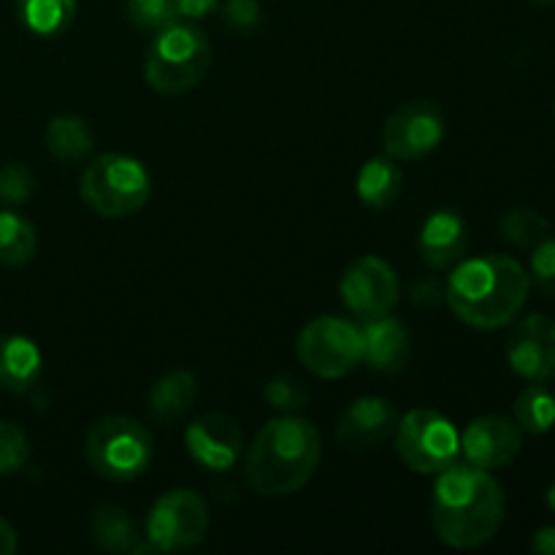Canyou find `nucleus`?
Instances as JSON below:
<instances>
[{
	"instance_id": "nucleus-13",
	"label": "nucleus",
	"mask_w": 555,
	"mask_h": 555,
	"mask_svg": "<svg viewBox=\"0 0 555 555\" xmlns=\"http://www.w3.org/2000/svg\"><path fill=\"white\" fill-rule=\"evenodd\" d=\"M524 450V431L507 415H482L461 434V455L477 469H504Z\"/></svg>"
},
{
	"instance_id": "nucleus-32",
	"label": "nucleus",
	"mask_w": 555,
	"mask_h": 555,
	"mask_svg": "<svg viewBox=\"0 0 555 555\" xmlns=\"http://www.w3.org/2000/svg\"><path fill=\"white\" fill-rule=\"evenodd\" d=\"M529 276L547 298H555V238L547 236L540 247L531 249Z\"/></svg>"
},
{
	"instance_id": "nucleus-16",
	"label": "nucleus",
	"mask_w": 555,
	"mask_h": 555,
	"mask_svg": "<svg viewBox=\"0 0 555 555\" xmlns=\"http://www.w3.org/2000/svg\"><path fill=\"white\" fill-rule=\"evenodd\" d=\"M466 249H469V228L459 211L437 209L423 222L421 236H417V253L428 269H453L466 258Z\"/></svg>"
},
{
	"instance_id": "nucleus-7",
	"label": "nucleus",
	"mask_w": 555,
	"mask_h": 555,
	"mask_svg": "<svg viewBox=\"0 0 555 555\" xmlns=\"http://www.w3.org/2000/svg\"><path fill=\"white\" fill-rule=\"evenodd\" d=\"M396 453L417 475H439L461 455V434L437 410H412L393 431Z\"/></svg>"
},
{
	"instance_id": "nucleus-30",
	"label": "nucleus",
	"mask_w": 555,
	"mask_h": 555,
	"mask_svg": "<svg viewBox=\"0 0 555 555\" xmlns=\"http://www.w3.org/2000/svg\"><path fill=\"white\" fill-rule=\"evenodd\" d=\"M36 190V177L22 163H5L0 166V201L9 206L25 204Z\"/></svg>"
},
{
	"instance_id": "nucleus-17",
	"label": "nucleus",
	"mask_w": 555,
	"mask_h": 555,
	"mask_svg": "<svg viewBox=\"0 0 555 555\" xmlns=\"http://www.w3.org/2000/svg\"><path fill=\"white\" fill-rule=\"evenodd\" d=\"M358 334H361L363 363L374 372L396 374L410 361V331L401 320L390 314L366 318L358 325Z\"/></svg>"
},
{
	"instance_id": "nucleus-29",
	"label": "nucleus",
	"mask_w": 555,
	"mask_h": 555,
	"mask_svg": "<svg viewBox=\"0 0 555 555\" xmlns=\"http://www.w3.org/2000/svg\"><path fill=\"white\" fill-rule=\"evenodd\" d=\"M263 396L269 401V406L287 412V415H293V412L304 410L309 404V388L301 379L293 377V374H276V377H271L266 383Z\"/></svg>"
},
{
	"instance_id": "nucleus-33",
	"label": "nucleus",
	"mask_w": 555,
	"mask_h": 555,
	"mask_svg": "<svg viewBox=\"0 0 555 555\" xmlns=\"http://www.w3.org/2000/svg\"><path fill=\"white\" fill-rule=\"evenodd\" d=\"M220 0H173V9H177V16L184 22H198L204 16L215 14Z\"/></svg>"
},
{
	"instance_id": "nucleus-35",
	"label": "nucleus",
	"mask_w": 555,
	"mask_h": 555,
	"mask_svg": "<svg viewBox=\"0 0 555 555\" xmlns=\"http://www.w3.org/2000/svg\"><path fill=\"white\" fill-rule=\"evenodd\" d=\"M531 551L540 555H555V526H542L531 537Z\"/></svg>"
},
{
	"instance_id": "nucleus-15",
	"label": "nucleus",
	"mask_w": 555,
	"mask_h": 555,
	"mask_svg": "<svg viewBox=\"0 0 555 555\" xmlns=\"http://www.w3.org/2000/svg\"><path fill=\"white\" fill-rule=\"evenodd\" d=\"M396 426H399V412H396L393 401L383 399V396H361L341 415L336 439L352 453H363V450L379 448L385 439L393 437Z\"/></svg>"
},
{
	"instance_id": "nucleus-36",
	"label": "nucleus",
	"mask_w": 555,
	"mask_h": 555,
	"mask_svg": "<svg viewBox=\"0 0 555 555\" xmlns=\"http://www.w3.org/2000/svg\"><path fill=\"white\" fill-rule=\"evenodd\" d=\"M16 547H20V537H16L14 526L0 518V555H14Z\"/></svg>"
},
{
	"instance_id": "nucleus-8",
	"label": "nucleus",
	"mask_w": 555,
	"mask_h": 555,
	"mask_svg": "<svg viewBox=\"0 0 555 555\" xmlns=\"http://www.w3.org/2000/svg\"><path fill=\"white\" fill-rule=\"evenodd\" d=\"M298 361L323 379H339L363 361V347L358 325L350 320L323 314L309 320L296 339Z\"/></svg>"
},
{
	"instance_id": "nucleus-25",
	"label": "nucleus",
	"mask_w": 555,
	"mask_h": 555,
	"mask_svg": "<svg viewBox=\"0 0 555 555\" xmlns=\"http://www.w3.org/2000/svg\"><path fill=\"white\" fill-rule=\"evenodd\" d=\"M38 236L36 228L16 211H0V263L25 266L36 258Z\"/></svg>"
},
{
	"instance_id": "nucleus-19",
	"label": "nucleus",
	"mask_w": 555,
	"mask_h": 555,
	"mask_svg": "<svg viewBox=\"0 0 555 555\" xmlns=\"http://www.w3.org/2000/svg\"><path fill=\"white\" fill-rule=\"evenodd\" d=\"M198 399V379L195 374L177 369L163 374L150 388V417L160 426H173L193 410Z\"/></svg>"
},
{
	"instance_id": "nucleus-11",
	"label": "nucleus",
	"mask_w": 555,
	"mask_h": 555,
	"mask_svg": "<svg viewBox=\"0 0 555 555\" xmlns=\"http://www.w3.org/2000/svg\"><path fill=\"white\" fill-rule=\"evenodd\" d=\"M339 293L347 309L366 320L393 312L401 296V285L390 263L366 255V258H358L356 263L347 266L339 282Z\"/></svg>"
},
{
	"instance_id": "nucleus-28",
	"label": "nucleus",
	"mask_w": 555,
	"mask_h": 555,
	"mask_svg": "<svg viewBox=\"0 0 555 555\" xmlns=\"http://www.w3.org/2000/svg\"><path fill=\"white\" fill-rule=\"evenodd\" d=\"M30 459V439L16 423L0 421V477L16 475Z\"/></svg>"
},
{
	"instance_id": "nucleus-31",
	"label": "nucleus",
	"mask_w": 555,
	"mask_h": 555,
	"mask_svg": "<svg viewBox=\"0 0 555 555\" xmlns=\"http://www.w3.org/2000/svg\"><path fill=\"white\" fill-rule=\"evenodd\" d=\"M222 20L231 30L244 33H258L263 27V9H260L258 0H228L222 5Z\"/></svg>"
},
{
	"instance_id": "nucleus-1",
	"label": "nucleus",
	"mask_w": 555,
	"mask_h": 555,
	"mask_svg": "<svg viewBox=\"0 0 555 555\" xmlns=\"http://www.w3.org/2000/svg\"><path fill=\"white\" fill-rule=\"evenodd\" d=\"M431 524L439 540L459 551L482 547L504 524V491L496 477L472 464L439 472L431 499Z\"/></svg>"
},
{
	"instance_id": "nucleus-4",
	"label": "nucleus",
	"mask_w": 555,
	"mask_h": 555,
	"mask_svg": "<svg viewBox=\"0 0 555 555\" xmlns=\"http://www.w3.org/2000/svg\"><path fill=\"white\" fill-rule=\"evenodd\" d=\"M211 65V43L195 22L177 20L155 33L144 57V79L160 95L193 90Z\"/></svg>"
},
{
	"instance_id": "nucleus-2",
	"label": "nucleus",
	"mask_w": 555,
	"mask_h": 555,
	"mask_svg": "<svg viewBox=\"0 0 555 555\" xmlns=\"http://www.w3.org/2000/svg\"><path fill=\"white\" fill-rule=\"evenodd\" d=\"M531 276L509 255H480L453 266L444 282V301L461 323L496 331L513 323L529 301Z\"/></svg>"
},
{
	"instance_id": "nucleus-37",
	"label": "nucleus",
	"mask_w": 555,
	"mask_h": 555,
	"mask_svg": "<svg viewBox=\"0 0 555 555\" xmlns=\"http://www.w3.org/2000/svg\"><path fill=\"white\" fill-rule=\"evenodd\" d=\"M545 504L555 513V482H551V486H547V491H545Z\"/></svg>"
},
{
	"instance_id": "nucleus-20",
	"label": "nucleus",
	"mask_w": 555,
	"mask_h": 555,
	"mask_svg": "<svg viewBox=\"0 0 555 555\" xmlns=\"http://www.w3.org/2000/svg\"><path fill=\"white\" fill-rule=\"evenodd\" d=\"M92 542H95L98 551L106 553H152L150 542L141 534L135 520L125 513L122 507H114V504H103L92 515Z\"/></svg>"
},
{
	"instance_id": "nucleus-18",
	"label": "nucleus",
	"mask_w": 555,
	"mask_h": 555,
	"mask_svg": "<svg viewBox=\"0 0 555 555\" xmlns=\"http://www.w3.org/2000/svg\"><path fill=\"white\" fill-rule=\"evenodd\" d=\"M43 358L33 339L22 334H0V388L27 393L41 379Z\"/></svg>"
},
{
	"instance_id": "nucleus-10",
	"label": "nucleus",
	"mask_w": 555,
	"mask_h": 555,
	"mask_svg": "<svg viewBox=\"0 0 555 555\" xmlns=\"http://www.w3.org/2000/svg\"><path fill=\"white\" fill-rule=\"evenodd\" d=\"M442 108L434 101L401 103L383 125V146L393 160H421L444 141Z\"/></svg>"
},
{
	"instance_id": "nucleus-23",
	"label": "nucleus",
	"mask_w": 555,
	"mask_h": 555,
	"mask_svg": "<svg viewBox=\"0 0 555 555\" xmlns=\"http://www.w3.org/2000/svg\"><path fill=\"white\" fill-rule=\"evenodd\" d=\"M92 130L76 114H57L47 125V150L60 163H81L92 152Z\"/></svg>"
},
{
	"instance_id": "nucleus-26",
	"label": "nucleus",
	"mask_w": 555,
	"mask_h": 555,
	"mask_svg": "<svg viewBox=\"0 0 555 555\" xmlns=\"http://www.w3.org/2000/svg\"><path fill=\"white\" fill-rule=\"evenodd\" d=\"M499 231L507 244L518 249H534L551 236V220L542 211L529 209V206H518L509 209L499 222Z\"/></svg>"
},
{
	"instance_id": "nucleus-39",
	"label": "nucleus",
	"mask_w": 555,
	"mask_h": 555,
	"mask_svg": "<svg viewBox=\"0 0 555 555\" xmlns=\"http://www.w3.org/2000/svg\"><path fill=\"white\" fill-rule=\"evenodd\" d=\"M553 112H555V106H553Z\"/></svg>"
},
{
	"instance_id": "nucleus-6",
	"label": "nucleus",
	"mask_w": 555,
	"mask_h": 555,
	"mask_svg": "<svg viewBox=\"0 0 555 555\" xmlns=\"http://www.w3.org/2000/svg\"><path fill=\"white\" fill-rule=\"evenodd\" d=\"M85 453L95 475L112 482H130L152 464V434L128 415H108L92 423Z\"/></svg>"
},
{
	"instance_id": "nucleus-34",
	"label": "nucleus",
	"mask_w": 555,
	"mask_h": 555,
	"mask_svg": "<svg viewBox=\"0 0 555 555\" xmlns=\"http://www.w3.org/2000/svg\"><path fill=\"white\" fill-rule=\"evenodd\" d=\"M412 301L421 304V307H434V304L444 301V285L434 276H426V280H417L415 287H412Z\"/></svg>"
},
{
	"instance_id": "nucleus-27",
	"label": "nucleus",
	"mask_w": 555,
	"mask_h": 555,
	"mask_svg": "<svg viewBox=\"0 0 555 555\" xmlns=\"http://www.w3.org/2000/svg\"><path fill=\"white\" fill-rule=\"evenodd\" d=\"M125 14L141 33H157L179 20L173 0H125Z\"/></svg>"
},
{
	"instance_id": "nucleus-38",
	"label": "nucleus",
	"mask_w": 555,
	"mask_h": 555,
	"mask_svg": "<svg viewBox=\"0 0 555 555\" xmlns=\"http://www.w3.org/2000/svg\"><path fill=\"white\" fill-rule=\"evenodd\" d=\"M531 3H537V5H555V0H531Z\"/></svg>"
},
{
	"instance_id": "nucleus-21",
	"label": "nucleus",
	"mask_w": 555,
	"mask_h": 555,
	"mask_svg": "<svg viewBox=\"0 0 555 555\" xmlns=\"http://www.w3.org/2000/svg\"><path fill=\"white\" fill-rule=\"evenodd\" d=\"M401 184H404V173L396 166L393 157H372L358 171L356 193L363 206L372 211H385L401 195Z\"/></svg>"
},
{
	"instance_id": "nucleus-12",
	"label": "nucleus",
	"mask_w": 555,
	"mask_h": 555,
	"mask_svg": "<svg viewBox=\"0 0 555 555\" xmlns=\"http://www.w3.org/2000/svg\"><path fill=\"white\" fill-rule=\"evenodd\" d=\"M507 363L529 383L555 377V320L547 314H526L507 336Z\"/></svg>"
},
{
	"instance_id": "nucleus-14",
	"label": "nucleus",
	"mask_w": 555,
	"mask_h": 555,
	"mask_svg": "<svg viewBox=\"0 0 555 555\" xmlns=\"http://www.w3.org/2000/svg\"><path fill=\"white\" fill-rule=\"evenodd\" d=\"M190 459L209 472H228L244 448L242 426L225 412H206L184 431Z\"/></svg>"
},
{
	"instance_id": "nucleus-3",
	"label": "nucleus",
	"mask_w": 555,
	"mask_h": 555,
	"mask_svg": "<svg viewBox=\"0 0 555 555\" xmlns=\"http://www.w3.org/2000/svg\"><path fill=\"white\" fill-rule=\"evenodd\" d=\"M323 442L312 421L301 415H282L266 423L247 453L244 475L247 486L260 496L298 493L318 472Z\"/></svg>"
},
{
	"instance_id": "nucleus-9",
	"label": "nucleus",
	"mask_w": 555,
	"mask_h": 555,
	"mask_svg": "<svg viewBox=\"0 0 555 555\" xmlns=\"http://www.w3.org/2000/svg\"><path fill=\"white\" fill-rule=\"evenodd\" d=\"M209 531V507L190 488L168 491L146 515V542L152 553H177L201 545Z\"/></svg>"
},
{
	"instance_id": "nucleus-5",
	"label": "nucleus",
	"mask_w": 555,
	"mask_h": 555,
	"mask_svg": "<svg viewBox=\"0 0 555 555\" xmlns=\"http://www.w3.org/2000/svg\"><path fill=\"white\" fill-rule=\"evenodd\" d=\"M79 195L98 217L119 220L144 209L152 195V179L141 160L108 152L85 168Z\"/></svg>"
},
{
	"instance_id": "nucleus-24",
	"label": "nucleus",
	"mask_w": 555,
	"mask_h": 555,
	"mask_svg": "<svg viewBox=\"0 0 555 555\" xmlns=\"http://www.w3.org/2000/svg\"><path fill=\"white\" fill-rule=\"evenodd\" d=\"M515 423L520 431L531 437L553 431L555 426V393L547 390L545 383H531L515 399Z\"/></svg>"
},
{
	"instance_id": "nucleus-22",
	"label": "nucleus",
	"mask_w": 555,
	"mask_h": 555,
	"mask_svg": "<svg viewBox=\"0 0 555 555\" xmlns=\"http://www.w3.org/2000/svg\"><path fill=\"white\" fill-rule=\"evenodd\" d=\"M22 27L33 36H63L74 22L79 0H14Z\"/></svg>"
}]
</instances>
